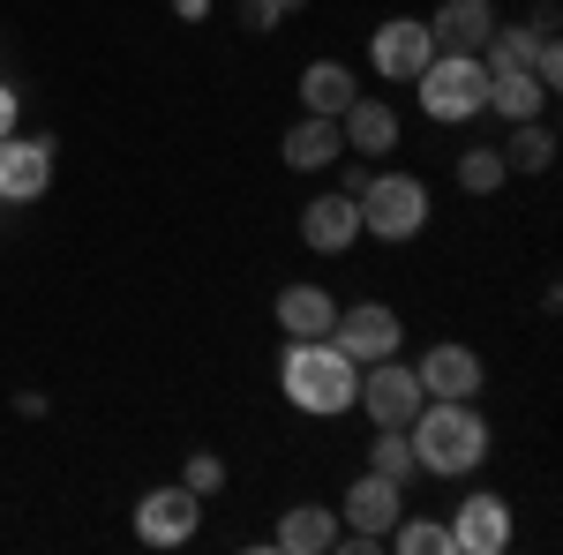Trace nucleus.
Listing matches in <instances>:
<instances>
[{
  "mask_svg": "<svg viewBox=\"0 0 563 555\" xmlns=\"http://www.w3.org/2000/svg\"><path fill=\"white\" fill-rule=\"evenodd\" d=\"M301 241L316 256H346L353 241H361V203H353L346 188H339V196H308L301 203Z\"/></svg>",
  "mask_w": 563,
  "mask_h": 555,
  "instance_id": "obj_12",
  "label": "nucleus"
},
{
  "mask_svg": "<svg viewBox=\"0 0 563 555\" xmlns=\"http://www.w3.org/2000/svg\"><path fill=\"white\" fill-rule=\"evenodd\" d=\"M443 533H451V555H504L511 548V503L504 496H466Z\"/></svg>",
  "mask_w": 563,
  "mask_h": 555,
  "instance_id": "obj_11",
  "label": "nucleus"
},
{
  "mask_svg": "<svg viewBox=\"0 0 563 555\" xmlns=\"http://www.w3.org/2000/svg\"><path fill=\"white\" fill-rule=\"evenodd\" d=\"M541 106H549V90L526 68H488V113H504V129L511 121H541Z\"/></svg>",
  "mask_w": 563,
  "mask_h": 555,
  "instance_id": "obj_20",
  "label": "nucleus"
},
{
  "mask_svg": "<svg viewBox=\"0 0 563 555\" xmlns=\"http://www.w3.org/2000/svg\"><path fill=\"white\" fill-rule=\"evenodd\" d=\"M406 443H413V466L435 473V480H459L488 458V421L474 413V398H429L413 421H406Z\"/></svg>",
  "mask_w": 563,
  "mask_h": 555,
  "instance_id": "obj_1",
  "label": "nucleus"
},
{
  "mask_svg": "<svg viewBox=\"0 0 563 555\" xmlns=\"http://www.w3.org/2000/svg\"><path fill=\"white\" fill-rule=\"evenodd\" d=\"M196 525H203V496H188V488H151L143 503H135V541L143 548H188L196 541Z\"/></svg>",
  "mask_w": 563,
  "mask_h": 555,
  "instance_id": "obj_7",
  "label": "nucleus"
},
{
  "mask_svg": "<svg viewBox=\"0 0 563 555\" xmlns=\"http://www.w3.org/2000/svg\"><path fill=\"white\" fill-rule=\"evenodd\" d=\"M339 151H346V135H339V121H323V113L294 121V129H286V143H278V158H286L294 173H323V166H339Z\"/></svg>",
  "mask_w": 563,
  "mask_h": 555,
  "instance_id": "obj_17",
  "label": "nucleus"
},
{
  "mask_svg": "<svg viewBox=\"0 0 563 555\" xmlns=\"http://www.w3.org/2000/svg\"><path fill=\"white\" fill-rule=\"evenodd\" d=\"M174 15H180V23H203V15H211V0H174Z\"/></svg>",
  "mask_w": 563,
  "mask_h": 555,
  "instance_id": "obj_28",
  "label": "nucleus"
},
{
  "mask_svg": "<svg viewBox=\"0 0 563 555\" xmlns=\"http://www.w3.org/2000/svg\"><path fill=\"white\" fill-rule=\"evenodd\" d=\"M353 203H361V233H376L390 248L429 225V188H421L413 173H368V188H361Z\"/></svg>",
  "mask_w": 563,
  "mask_h": 555,
  "instance_id": "obj_4",
  "label": "nucleus"
},
{
  "mask_svg": "<svg viewBox=\"0 0 563 555\" xmlns=\"http://www.w3.org/2000/svg\"><path fill=\"white\" fill-rule=\"evenodd\" d=\"M271 548L278 555H331L339 548V511H331V503H294V511H278Z\"/></svg>",
  "mask_w": 563,
  "mask_h": 555,
  "instance_id": "obj_16",
  "label": "nucleus"
},
{
  "mask_svg": "<svg viewBox=\"0 0 563 555\" xmlns=\"http://www.w3.org/2000/svg\"><path fill=\"white\" fill-rule=\"evenodd\" d=\"M384 541L398 555H451V533H443L435 518H406V511H398V525H390Z\"/></svg>",
  "mask_w": 563,
  "mask_h": 555,
  "instance_id": "obj_23",
  "label": "nucleus"
},
{
  "mask_svg": "<svg viewBox=\"0 0 563 555\" xmlns=\"http://www.w3.org/2000/svg\"><path fill=\"white\" fill-rule=\"evenodd\" d=\"M511 180V166H504V151H488V143H474V151H459V188L466 196H496Z\"/></svg>",
  "mask_w": 563,
  "mask_h": 555,
  "instance_id": "obj_22",
  "label": "nucleus"
},
{
  "mask_svg": "<svg viewBox=\"0 0 563 555\" xmlns=\"http://www.w3.org/2000/svg\"><path fill=\"white\" fill-rule=\"evenodd\" d=\"M339 135H346L353 158H368V166H376V158H390V151H398V113H390L384 98H368V90H361L346 113H339Z\"/></svg>",
  "mask_w": 563,
  "mask_h": 555,
  "instance_id": "obj_15",
  "label": "nucleus"
},
{
  "mask_svg": "<svg viewBox=\"0 0 563 555\" xmlns=\"http://www.w3.org/2000/svg\"><path fill=\"white\" fill-rule=\"evenodd\" d=\"M53 188V135H0V203H38Z\"/></svg>",
  "mask_w": 563,
  "mask_h": 555,
  "instance_id": "obj_9",
  "label": "nucleus"
},
{
  "mask_svg": "<svg viewBox=\"0 0 563 555\" xmlns=\"http://www.w3.org/2000/svg\"><path fill=\"white\" fill-rule=\"evenodd\" d=\"M429 60H435V38H429L421 15H390V23H376V38H368V68H376L384 84H413Z\"/></svg>",
  "mask_w": 563,
  "mask_h": 555,
  "instance_id": "obj_8",
  "label": "nucleus"
},
{
  "mask_svg": "<svg viewBox=\"0 0 563 555\" xmlns=\"http://www.w3.org/2000/svg\"><path fill=\"white\" fill-rule=\"evenodd\" d=\"M413 84H421V113L443 121V129L488 113V68H481V53H435Z\"/></svg>",
  "mask_w": 563,
  "mask_h": 555,
  "instance_id": "obj_3",
  "label": "nucleus"
},
{
  "mask_svg": "<svg viewBox=\"0 0 563 555\" xmlns=\"http://www.w3.org/2000/svg\"><path fill=\"white\" fill-rule=\"evenodd\" d=\"M278 390H286L301 413H316V421H339V413L353 406V390H361V368H353L331 338H286Z\"/></svg>",
  "mask_w": 563,
  "mask_h": 555,
  "instance_id": "obj_2",
  "label": "nucleus"
},
{
  "mask_svg": "<svg viewBox=\"0 0 563 555\" xmlns=\"http://www.w3.org/2000/svg\"><path fill=\"white\" fill-rule=\"evenodd\" d=\"M308 0H249V31H278L286 15H301Z\"/></svg>",
  "mask_w": 563,
  "mask_h": 555,
  "instance_id": "obj_26",
  "label": "nucleus"
},
{
  "mask_svg": "<svg viewBox=\"0 0 563 555\" xmlns=\"http://www.w3.org/2000/svg\"><path fill=\"white\" fill-rule=\"evenodd\" d=\"M331 345L346 353L353 368H368V360H390L406 345V323H398V308H384V300H353V308L331 315Z\"/></svg>",
  "mask_w": 563,
  "mask_h": 555,
  "instance_id": "obj_6",
  "label": "nucleus"
},
{
  "mask_svg": "<svg viewBox=\"0 0 563 555\" xmlns=\"http://www.w3.org/2000/svg\"><path fill=\"white\" fill-rule=\"evenodd\" d=\"M413 376H421L429 398H481V384H488L474 345H429V353L413 360Z\"/></svg>",
  "mask_w": 563,
  "mask_h": 555,
  "instance_id": "obj_13",
  "label": "nucleus"
},
{
  "mask_svg": "<svg viewBox=\"0 0 563 555\" xmlns=\"http://www.w3.org/2000/svg\"><path fill=\"white\" fill-rule=\"evenodd\" d=\"M421 23H429L435 53H481L496 31V8L488 0H435V15H421Z\"/></svg>",
  "mask_w": 563,
  "mask_h": 555,
  "instance_id": "obj_14",
  "label": "nucleus"
},
{
  "mask_svg": "<svg viewBox=\"0 0 563 555\" xmlns=\"http://www.w3.org/2000/svg\"><path fill=\"white\" fill-rule=\"evenodd\" d=\"M271 315H278V331H286V338H331V315H339V300L323 293V286H286Z\"/></svg>",
  "mask_w": 563,
  "mask_h": 555,
  "instance_id": "obj_18",
  "label": "nucleus"
},
{
  "mask_svg": "<svg viewBox=\"0 0 563 555\" xmlns=\"http://www.w3.org/2000/svg\"><path fill=\"white\" fill-rule=\"evenodd\" d=\"M406 511V480H390V473H361L346 496H339V518H346L353 533H368V541H384L390 525Z\"/></svg>",
  "mask_w": 563,
  "mask_h": 555,
  "instance_id": "obj_10",
  "label": "nucleus"
},
{
  "mask_svg": "<svg viewBox=\"0 0 563 555\" xmlns=\"http://www.w3.org/2000/svg\"><path fill=\"white\" fill-rule=\"evenodd\" d=\"M180 488H188V496H218V488H225V458H218V451H188Z\"/></svg>",
  "mask_w": 563,
  "mask_h": 555,
  "instance_id": "obj_25",
  "label": "nucleus"
},
{
  "mask_svg": "<svg viewBox=\"0 0 563 555\" xmlns=\"http://www.w3.org/2000/svg\"><path fill=\"white\" fill-rule=\"evenodd\" d=\"M353 406H361V413H368L376 428H406L413 413H421V406H429V390H421V376H413V368L390 353V360H368V368H361V390H353Z\"/></svg>",
  "mask_w": 563,
  "mask_h": 555,
  "instance_id": "obj_5",
  "label": "nucleus"
},
{
  "mask_svg": "<svg viewBox=\"0 0 563 555\" xmlns=\"http://www.w3.org/2000/svg\"><path fill=\"white\" fill-rule=\"evenodd\" d=\"M353 98H361V84H353V68H346V60H308V68H301V106H308V113L339 121Z\"/></svg>",
  "mask_w": 563,
  "mask_h": 555,
  "instance_id": "obj_19",
  "label": "nucleus"
},
{
  "mask_svg": "<svg viewBox=\"0 0 563 555\" xmlns=\"http://www.w3.org/2000/svg\"><path fill=\"white\" fill-rule=\"evenodd\" d=\"M504 166L511 173H549L556 166V129H549V121H511V135H504Z\"/></svg>",
  "mask_w": 563,
  "mask_h": 555,
  "instance_id": "obj_21",
  "label": "nucleus"
},
{
  "mask_svg": "<svg viewBox=\"0 0 563 555\" xmlns=\"http://www.w3.org/2000/svg\"><path fill=\"white\" fill-rule=\"evenodd\" d=\"M368 473H390V480H413V443H406V428H376V443H368Z\"/></svg>",
  "mask_w": 563,
  "mask_h": 555,
  "instance_id": "obj_24",
  "label": "nucleus"
},
{
  "mask_svg": "<svg viewBox=\"0 0 563 555\" xmlns=\"http://www.w3.org/2000/svg\"><path fill=\"white\" fill-rule=\"evenodd\" d=\"M23 121V98H15V84H0V135Z\"/></svg>",
  "mask_w": 563,
  "mask_h": 555,
  "instance_id": "obj_27",
  "label": "nucleus"
}]
</instances>
